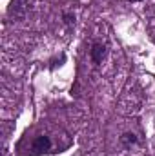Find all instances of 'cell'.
<instances>
[{
	"label": "cell",
	"mask_w": 155,
	"mask_h": 156,
	"mask_svg": "<svg viewBox=\"0 0 155 156\" xmlns=\"http://www.w3.org/2000/svg\"><path fill=\"white\" fill-rule=\"evenodd\" d=\"M49 149H51V138L46 136V134L37 136V138L33 140V144H31V151H33L35 156L42 154V153H46V151H49Z\"/></svg>",
	"instance_id": "1"
},
{
	"label": "cell",
	"mask_w": 155,
	"mask_h": 156,
	"mask_svg": "<svg viewBox=\"0 0 155 156\" xmlns=\"http://www.w3.org/2000/svg\"><path fill=\"white\" fill-rule=\"evenodd\" d=\"M106 53H108V45H106V44H102V42H93V44H91L89 55H91V60H93L95 66H99V64L106 58Z\"/></svg>",
	"instance_id": "2"
},
{
	"label": "cell",
	"mask_w": 155,
	"mask_h": 156,
	"mask_svg": "<svg viewBox=\"0 0 155 156\" xmlns=\"http://www.w3.org/2000/svg\"><path fill=\"white\" fill-rule=\"evenodd\" d=\"M28 11V2L24 0H13L11 5H9V15L15 16V18H22Z\"/></svg>",
	"instance_id": "3"
},
{
	"label": "cell",
	"mask_w": 155,
	"mask_h": 156,
	"mask_svg": "<svg viewBox=\"0 0 155 156\" xmlns=\"http://www.w3.org/2000/svg\"><path fill=\"white\" fill-rule=\"evenodd\" d=\"M139 140H137V136L135 134H131V133H126V134H122L120 136V144L124 145V147H130V145H135Z\"/></svg>",
	"instance_id": "4"
},
{
	"label": "cell",
	"mask_w": 155,
	"mask_h": 156,
	"mask_svg": "<svg viewBox=\"0 0 155 156\" xmlns=\"http://www.w3.org/2000/svg\"><path fill=\"white\" fill-rule=\"evenodd\" d=\"M64 22H66L68 26L75 24V15H71V13H64Z\"/></svg>",
	"instance_id": "5"
},
{
	"label": "cell",
	"mask_w": 155,
	"mask_h": 156,
	"mask_svg": "<svg viewBox=\"0 0 155 156\" xmlns=\"http://www.w3.org/2000/svg\"><path fill=\"white\" fill-rule=\"evenodd\" d=\"M128 2H141V0H128Z\"/></svg>",
	"instance_id": "6"
}]
</instances>
